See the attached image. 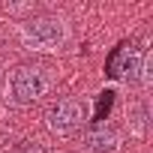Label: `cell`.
Instances as JSON below:
<instances>
[{
	"mask_svg": "<svg viewBox=\"0 0 153 153\" xmlns=\"http://www.w3.org/2000/svg\"><path fill=\"white\" fill-rule=\"evenodd\" d=\"M18 39L30 51H60L69 42V24L60 15H33L18 24Z\"/></svg>",
	"mask_w": 153,
	"mask_h": 153,
	"instance_id": "2",
	"label": "cell"
},
{
	"mask_svg": "<svg viewBox=\"0 0 153 153\" xmlns=\"http://www.w3.org/2000/svg\"><path fill=\"white\" fill-rule=\"evenodd\" d=\"M81 147L87 153H117L120 150V135L114 129H96V132H87Z\"/></svg>",
	"mask_w": 153,
	"mask_h": 153,
	"instance_id": "5",
	"label": "cell"
},
{
	"mask_svg": "<svg viewBox=\"0 0 153 153\" xmlns=\"http://www.w3.org/2000/svg\"><path fill=\"white\" fill-rule=\"evenodd\" d=\"M54 84V75L51 69L45 66H33V63H24V66H15L9 75H6V102L15 105V108H27L33 102H39Z\"/></svg>",
	"mask_w": 153,
	"mask_h": 153,
	"instance_id": "1",
	"label": "cell"
},
{
	"mask_svg": "<svg viewBox=\"0 0 153 153\" xmlns=\"http://www.w3.org/2000/svg\"><path fill=\"white\" fill-rule=\"evenodd\" d=\"M45 123H48V129L54 135H72V132H78L87 123V102L78 99V96H66V99H60V102L51 105Z\"/></svg>",
	"mask_w": 153,
	"mask_h": 153,
	"instance_id": "3",
	"label": "cell"
},
{
	"mask_svg": "<svg viewBox=\"0 0 153 153\" xmlns=\"http://www.w3.org/2000/svg\"><path fill=\"white\" fill-rule=\"evenodd\" d=\"M30 153H42V150H30Z\"/></svg>",
	"mask_w": 153,
	"mask_h": 153,
	"instance_id": "6",
	"label": "cell"
},
{
	"mask_svg": "<svg viewBox=\"0 0 153 153\" xmlns=\"http://www.w3.org/2000/svg\"><path fill=\"white\" fill-rule=\"evenodd\" d=\"M108 75H114V78H123L129 84L141 81L144 87H150V60L141 48H129L126 54H114L111 66H108Z\"/></svg>",
	"mask_w": 153,
	"mask_h": 153,
	"instance_id": "4",
	"label": "cell"
}]
</instances>
